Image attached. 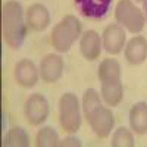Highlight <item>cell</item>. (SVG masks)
<instances>
[{
	"label": "cell",
	"instance_id": "19",
	"mask_svg": "<svg viewBox=\"0 0 147 147\" xmlns=\"http://www.w3.org/2000/svg\"><path fill=\"white\" fill-rule=\"evenodd\" d=\"M57 146H60V147H81L82 141L74 136H69V137H65L63 140H59Z\"/></svg>",
	"mask_w": 147,
	"mask_h": 147
},
{
	"label": "cell",
	"instance_id": "15",
	"mask_svg": "<svg viewBox=\"0 0 147 147\" xmlns=\"http://www.w3.org/2000/svg\"><path fill=\"white\" fill-rule=\"evenodd\" d=\"M128 121L132 132L144 136L147 134V102H137L129 109Z\"/></svg>",
	"mask_w": 147,
	"mask_h": 147
},
{
	"label": "cell",
	"instance_id": "10",
	"mask_svg": "<svg viewBox=\"0 0 147 147\" xmlns=\"http://www.w3.org/2000/svg\"><path fill=\"white\" fill-rule=\"evenodd\" d=\"M74 5L81 16L91 21H100L107 16L112 0H74Z\"/></svg>",
	"mask_w": 147,
	"mask_h": 147
},
{
	"label": "cell",
	"instance_id": "14",
	"mask_svg": "<svg viewBox=\"0 0 147 147\" xmlns=\"http://www.w3.org/2000/svg\"><path fill=\"white\" fill-rule=\"evenodd\" d=\"M125 59L131 65H141L147 59V40L143 35H134L125 44Z\"/></svg>",
	"mask_w": 147,
	"mask_h": 147
},
{
	"label": "cell",
	"instance_id": "9",
	"mask_svg": "<svg viewBox=\"0 0 147 147\" xmlns=\"http://www.w3.org/2000/svg\"><path fill=\"white\" fill-rule=\"evenodd\" d=\"M65 62L63 57L57 53H49L41 59L40 63V77L47 84L57 82L63 75Z\"/></svg>",
	"mask_w": 147,
	"mask_h": 147
},
{
	"label": "cell",
	"instance_id": "13",
	"mask_svg": "<svg viewBox=\"0 0 147 147\" xmlns=\"http://www.w3.org/2000/svg\"><path fill=\"white\" fill-rule=\"evenodd\" d=\"M27 25L32 31H44L50 25V12L41 3L31 5L25 12Z\"/></svg>",
	"mask_w": 147,
	"mask_h": 147
},
{
	"label": "cell",
	"instance_id": "8",
	"mask_svg": "<svg viewBox=\"0 0 147 147\" xmlns=\"http://www.w3.org/2000/svg\"><path fill=\"white\" fill-rule=\"evenodd\" d=\"M102 43L105 50L109 55H119L127 44V32L125 28L119 24H110L103 30Z\"/></svg>",
	"mask_w": 147,
	"mask_h": 147
},
{
	"label": "cell",
	"instance_id": "11",
	"mask_svg": "<svg viewBox=\"0 0 147 147\" xmlns=\"http://www.w3.org/2000/svg\"><path fill=\"white\" fill-rule=\"evenodd\" d=\"M13 75L18 85L24 88H32L40 80V68H37V65L30 59H22L15 65Z\"/></svg>",
	"mask_w": 147,
	"mask_h": 147
},
{
	"label": "cell",
	"instance_id": "12",
	"mask_svg": "<svg viewBox=\"0 0 147 147\" xmlns=\"http://www.w3.org/2000/svg\"><path fill=\"white\" fill-rule=\"evenodd\" d=\"M102 47H103L102 37L97 31L87 30L82 32L81 38H80V52H81L84 59H87V60L99 59Z\"/></svg>",
	"mask_w": 147,
	"mask_h": 147
},
{
	"label": "cell",
	"instance_id": "7",
	"mask_svg": "<svg viewBox=\"0 0 147 147\" xmlns=\"http://www.w3.org/2000/svg\"><path fill=\"white\" fill-rule=\"evenodd\" d=\"M50 105L41 93L31 94L25 102V116L31 125L38 127L49 118Z\"/></svg>",
	"mask_w": 147,
	"mask_h": 147
},
{
	"label": "cell",
	"instance_id": "3",
	"mask_svg": "<svg viewBox=\"0 0 147 147\" xmlns=\"http://www.w3.org/2000/svg\"><path fill=\"white\" fill-rule=\"evenodd\" d=\"M97 77L102 82V99L107 106H118L124 99V84H122V68L116 59H103Z\"/></svg>",
	"mask_w": 147,
	"mask_h": 147
},
{
	"label": "cell",
	"instance_id": "1",
	"mask_svg": "<svg viewBox=\"0 0 147 147\" xmlns=\"http://www.w3.org/2000/svg\"><path fill=\"white\" fill-rule=\"evenodd\" d=\"M81 107L90 128L96 136L99 138L109 137L115 127V116L112 110L102 103L99 91L94 88L85 90L82 94Z\"/></svg>",
	"mask_w": 147,
	"mask_h": 147
},
{
	"label": "cell",
	"instance_id": "21",
	"mask_svg": "<svg viewBox=\"0 0 147 147\" xmlns=\"http://www.w3.org/2000/svg\"><path fill=\"white\" fill-rule=\"evenodd\" d=\"M136 2H141V3H143V0H136Z\"/></svg>",
	"mask_w": 147,
	"mask_h": 147
},
{
	"label": "cell",
	"instance_id": "6",
	"mask_svg": "<svg viewBox=\"0 0 147 147\" xmlns=\"http://www.w3.org/2000/svg\"><path fill=\"white\" fill-rule=\"evenodd\" d=\"M115 19L131 34H138L144 30V12L132 0H119L115 6Z\"/></svg>",
	"mask_w": 147,
	"mask_h": 147
},
{
	"label": "cell",
	"instance_id": "18",
	"mask_svg": "<svg viewBox=\"0 0 147 147\" xmlns=\"http://www.w3.org/2000/svg\"><path fill=\"white\" fill-rule=\"evenodd\" d=\"M110 146L112 147H132V146H136L132 129H128L125 127H119L113 132Z\"/></svg>",
	"mask_w": 147,
	"mask_h": 147
},
{
	"label": "cell",
	"instance_id": "17",
	"mask_svg": "<svg viewBox=\"0 0 147 147\" xmlns=\"http://www.w3.org/2000/svg\"><path fill=\"white\" fill-rule=\"evenodd\" d=\"M59 144V134L52 127H43L37 131L35 146L38 147H56Z\"/></svg>",
	"mask_w": 147,
	"mask_h": 147
},
{
	"label": "cell",
	"instance_id": "5",
	"mask_svg": "<svg viewBox=\"0 0 147 147\" xmlns=\"http://www.w3.org/2000/svg\"><path fill=\"white\" fill-rule=\"evenodd\" d=\"M59 122L68 134H75L81 128V105L77 94L63 93L59 99Z\"/></svg>",
	"mask_w": 147,
	"mask_h": 147
},
{
	"label": "cell",
	"instance_id": "20",
	"mask_svg": "<svg viewBox=\"0 0 147 147\" xmlns=\"http://www.w3.org/2000/svg\"><path fill=\"white\" fill-rule=\"evenodd\" d=\"M143 12H144L146 22H147V0H143Z\"/></svg>",
	"mask_w": 147,
	"mask_h": 147
},
{
	"label": "cell",
	"instance_id": "16",
	"mask_svg": "<svg viewBox=\"0 0 147 147\" xmlns=\"http://www.w3.org/2000/svg\"><path fill=\"white\" fill-rule=\"evenodd\" d=\"M5 146L7 147H28L30 136L22 127H12L5 138Z\"/></svg>",
	"mask_w": 147,
	"mask_h": 147
},
{
	"label": "cell",
	"instance_id": "2",
	"mask_svg": "<svg viewBox=\"0 0 147 147\" xmlns=\"http://www.w3.org/2000/svg\"><path fill=\"white\" fill-rule=\"evenodd\" d=\"M27 19L18 0H7L2 6V35L3 41L13 50L22 47L27 37Z\"/></svg>",
	"mask_w": 147,
	"mask_h": 147
},
{
	"label": "cell",
	"instance_id": "4",
	"mask_svg": "<svg viewBox=\"0 0 147 147\" xmlns=\"http://www.w3.org/2000/svg\"><path fill=\"white\" fill-rule=\"evenodd\" d=\"M81 35H82L81 21L74 15H66L53 27L50 41L56 52L66 53L71 50L74 43L78 38H81Z\"/></svg>",
	"mask_w": 147,
	"mask_h": 147
}]
</instances>
